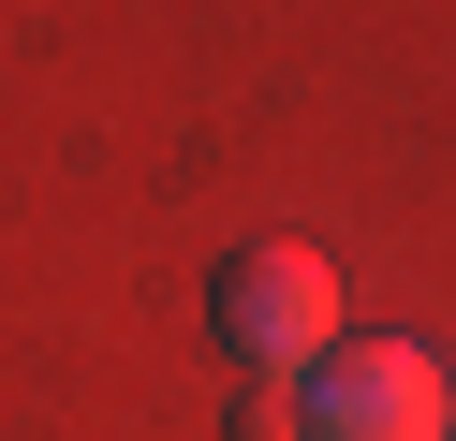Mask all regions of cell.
I'll return each instance as SVG.
<instances>
[{
    "label": "cell",
    "instance_id": "obj_1",
    "mask_svg": "<svg viewBox=\"0 0 456 441\" xmlns=\"http://www.w3.org/2000/svg\"><path fill=\"white\" fill-rule=\"evenodd\" d=\"M207 339L236 353V368L295 382L309 353H338V265L295 250V235H250V250L207 265Z\"/></svg>",
    "mask_w": 456,
    "mask_h": 441
},
{
    "label": "cell",
    "instance_id": "obj_2",
    "mask_svg": "<svg viewBox=\"0 0 456 441\" xmlns=\"http://www.w3.org/2000/svg\"><path fill=\"white\" fill-rule=\"evenodd\" d=\"M295 441H456V368L427 339H338L295 368Z\"/></svg>",
    "mask_w": 456,
    "mask_h": 441
}]
</instances>
